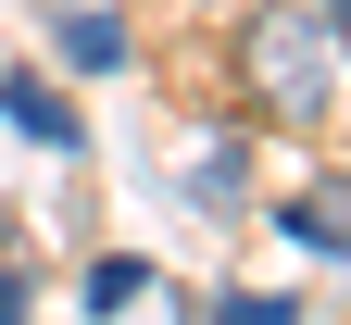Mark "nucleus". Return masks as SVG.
<instances>
[{
	"label": "nucleus",
	"mask_w": 351,
	"mask_h": 325,
	"mask_svg": "<svg viewBox=\"0 0 351 325\" xmlns=\"http://www.w3.org/2000/svg\"><path fill=\"white\" fill-rule=\"evenodd\" d=\"M0 113H13L25 138H75V113H63V101H51L38 75H13V88H0Z\"/></svg>",
	"instance_id": "nucleus-3"
},
{
	"label": "nucleus",
	"mask_w": 351,
	"mask_h": 325,
	"mask_svg": "<svg viewBox=\"0 0 351 325\" xmlns=\"http://www.w3.org/2000/svg\"><path fill=\"white\" fill-rule=\"evenodd\" d=\"M326 25H339V38H351V0H326Z\"/></svg>",
	"instance_id": "nucleus-5"
},
{
	"label": "nucleus",
	"mask_w": 351,
	"mask_h": 325,
	"mask_svg": "<svg viewBox=\"0 0 351 325\" xmlns=\"http://www.w3.org/2000/svg\"><path fill=\"white\" fill-rule=\"evenodd\" d=\"M276 238L314 250V263H351V175H301V188L276 200Z\"/></svg>",
	"instance_id": "nucleus-2"
},
{
	"label": "nucleus",
	"mask_w": 351,
	"mask_h": 325,
	"mask_svg": "<svg viewBox=\"0 0 351 325\" xmlns=\"http://www.w3.org/2000/svg\"><path fill=\"white\" fill-rule=\"evenodd\" d=\"M63 63H125V25H113V13H75V25H63Z\"/></svg>",
	"instance_id": "nucleus-4"
},
{
	"label": "nucleus",
	"mask_w": 351,
	"mask_h": 325,
	"mask_svg": "<svg viewBox=\"0 0 351 325\" xmlns=\"http://www.w3.org/2000/svg\"><path fill=\"white\" fill-rule=\"evenodd\" d=\"M239 88L263 125H326L339 113V25L326 0H263L239 25Z\"/></svg>",
	"instance_id": "nucleus-1"
}]
</instances>
